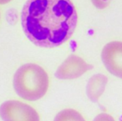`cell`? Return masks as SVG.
<instances>
[{
	"instance_id": "cell-8",
	"label": "cell",
	"mask_w": 122,
	"mask_h": 121,
	"mask_svg": "<svg viewBox=\"0 0 122 121\" xmlns=\"http://www.w3.org/2000/svg\"><path fill=\"white\" fill-rule=\"evenodd\" d=\"M93 4L99 9H104L110 4L111 0H91Z\"/></svg>"
},
{
	"instance_id": "cell-1",
	"label": "cell",
	"mask_w": 122,
	"mask_h": 121,
	"mask_svg": "<svg viewBox=\"0 0 122 121\" xmlns=\"http://www.w3.org/2000/svg\"><path fill=\"white\" fill-rule=\"evenodd\" d=\"M77 20L70 0H28L21 14L25 35L42 48H55L66 42L75 32Z\"/></svg>"
},
{
	"instance_id": "cell-6",
	"label": "cell",
	"mask_w": 122,
	"mask_h": 121,
	"mask_svg": "<svg viewBox=\"0 0 122 121\" xmlns=\"http://www.w3.org/2000/svg\"><path fill=\"white\" fill-rule=\"evenodd\" d=\"M106 76L101 74H97L92 76L86 86V94L92 102H97L105 91L107 84Z\"/></svg>"
},
{
	"instance_id": "cell-5",
	"label": "cell",
	"mask_w": 122,
	"mask_h": 121,
	"mask_svg": "<svg viewBox=\"0 0 122 121\" xmlns=\"http://www.w3.org/2000/svg\"><path fill=\"white\" fill-rule=\"evenodd\" d=\"M93 66L85 63L83 59L75 54L69 56L55 72V77L59 79H73L83 75Z\"/></svg>"
},
{
	"instance_id": "cell-7",
	"label": "cell",
	"mask_w": 122,
	"mask_h": 121,
	"mask_svg": "<svg viewBox=\"0 0 122 121\" xmlns=\"http://www.w3.org/2000/svg\"><path fill=\"white\" fill-rule=\"evenodd\" d=\"M54 121H85V119L75 109H65L56 114Z\"/></svg>"
},
{
	"instance_id": "cell-10",
	"label": "cell",
	"mask_w": 122,
	"mask_h": 121,
	"mask_svg": "<svg viewBox=\"0 0 122 121\" xmlns=\"http://www.w3.org/2000/svg\"><path fill=\"white\" fill-rule=\"evenodd\" d=\"M11 0H0V4H5L10 2Z\"/></svg>"
},
{
	"instance_id": "cell-9",
	"label": "cell",
	"mask_w": 122,
	"mask_h": 121,
	"mask_svg": "<svg viewBox=\"0 0 122 121\" xmlns=\"http://www.w3.org/2000/svg\"><path fill=\"white\" fill-rule=\"evenodd\" d=\"M93 121H115L112 116L106 113H101L94 119Z\"/></svg>"
},
{
	"instance_id": "cell-3",
	"label": "cell",
	"mask_w": 122,
	"mask_h": 121,
	"mask_svg": "<svg viewBox=\"0 0 122 121\" xmlns=\"http://www.w3.org/2000/svg\"><path fill=\"white\" fill-rule=\"evenodd\" d=\"M0 117L4 121H39V115L34 108L18 100L3 103Z\"/></svg>"
},
{
	"instance_id": "cell-4",
	"label": "cell",
	"mask_w": 122,
	"mask_h": 121,
	"mask_svg": "<svg viewBox=\"0 0 122 121\" xmlns=\"http://www.w3.org/2000/svg\"><path fill=\"white\" fill-rule=\"evenodd\" d=\"M101 59L110 74L122 79V42L114 41L107 44L103 48Z\"/></svg>"
},
{
	"instance_id": "cell-2",
	"label": "cell",
	"mask_w": 122,
	"mask_h": 121,
	"mask_svg": "<svg viewBox=\"0 0 122 121\" xmlns=\"http://www.w3.org/2000/svg\"><path fill=\"white\" fill-rule=\"evenodd\" d=\"M14 88L17 94L29 101L44 97L49 88V76L35 64H26L17 69L14 76Z\"/></svg>"
}]
</instances>
